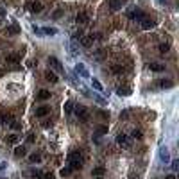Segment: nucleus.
<instances>
[{
  "label": "nucleus",
  "mask_w": 179,
  "mask_h": 179,
  "mask_svg": "<svg viewBox=\"0 0 179 179\" xmlns=\"http://www.w3.org/2000/svg\"><path fill=\"white\" fill-rule=\"evenodd\" d=\"M68 161H70V168H81L82 167V156L79 152H70L68 154Z\"/></svg>",
  "instance_id": "1"
},
{
  "label": "nucleus",
  "mask_w": 179,
  "mask_h": 179,
  "mask_svg": "<svg viewBox=\"0 0 179 179\" xmlns=\"http://www.w3.org/2000/svg\"><path fill=\"white\" fill-rule=\"evenodd\" d=\"M73 111H75V117H77L81 122H88V118H90V111H88L86 108L77 106V108H73Z\"/></svg>",
  "instance_id": "2"
},
{
  "label": "nucleus",
  "mask_w": 179,
  "mask_h": 179,
  "mask_svg": "<svg viewBox=\"0 0 179 179\" xmlns=\"http://www.w3.org/2000/svg\"><path fill=\"white\" fill-rule=\"evenodd\" d=\"M127 16H129L131 20H138V22H142V20L145 18V13L142 11V9H133V11L127 13Z\"/></svg>",
  "instance_id": "3"
},
{
  "label": "nucleus",
  "mask_w": 179,
  "mask_h": 179,
  "mask_svg": "<svg viewBox=\"0 0 179 179\" xmlns=\"http://www.w3.org/2000/svg\"><path fill=\"white\" fill-rule=\"evenodd\" d=\"M75 73H79L82 79H88L90 77V72H88V68L84 66L82 63H77V65H75Z\"/></svg>",
  "instance_id": "4"
},
{
  "label": "nucleus",
  "mask_w": 179,
  "mask_h": 179,
  "mask_svg": "<svg viewBox=\"0 0 179 179\" xmlns=\"http://www.w3.org/2000/svg\"><path fill=\"white\" fill-rule=\"evenodd\" d=\"M48 65L54 68L56 72H63V65H61V61H59L57 57H54V56H50V57H48Z\"/></svg>",
  "instance_id": "5"
},
{
  "label": "nucleus",
  "mask_w": 179,
  "mask_h": 179,
  "mask_svg": "<svg viewBox=\"0 0 179 179\" xmlns=\"http://www.w3.org/2000/svg\"><path fill=\"white\" fill-rule=\"evenodd\" d=\"M6 61H7L13 68H18V66H20V56H18V54H9V56L6 57Z\"/></svg>",
  "instance_id": "6"
},
{
  "label": "nucleus",
  "mask_w": 179,
  "mask_h": 179,
  "mask_svg": "<svg viewBox=\"0 0 179 179\" xmlns=\"http://www.w3.org/2000/svg\"><path fill=\"white\" fill-rule=\"evenodd\" d=\"M160 160L163 161V163H170V154H168V149L163 145V147H160Z\"/></svg>",
  "instance_id": "7"
},
{
  "label": "nucleus",
  "mask_w": 179,
  "mask_h": 179,
  "mask_svg": "<svg viewBox=\"0 0 179 179\" xmlns=\"http://www.w3.org/2000/svg\"><path fill=\"white\" fill-rule=\"evenodd\" d=\"M156 27V22H154V20H151V18H143L142 20V29H145V30H149V29H154Z\"/></svg>",
  "instance_id": "8"
},
{
  "label": "nucleus",
  "mask_w": 179,
  "mask_h": 179,
  "mask_svg": "<svg viewBox=\"0 0 179 179\" xmlns=\"http://www.w3.org/2000/svg\"><path fill=\"white\" fill-rule=\"evenodd\" d=\"M131 93H133V91H131L129 86H118V88H117V95H120V97H129Z\"/></svg>",
  "instance_id": "9"
},
{
  "label": "nucleus",
  "mask_w": 179,
  "mask_h": 179,
  "mask_svg": "<svg viewBox=\"0 0 179 179\" xmlns=\"http://www.w3.org/2000/svg\"><path fill=\"white\" fill-rule=\"evenodd\" d=\"M156 86H158V88H172L174 82H172L170 79H161V81L156 82Z\"/></svg>",
  "instance_id": "10"
},
{
  "label": "nucleus",
  "mask_w": 179,
  "mask_h": 179,
  "mask_svg": "<svg viewBox=\"0 0 179 179\" xmlns=\"http://www.w3.org/2000/svg\"><path fill=\"white\" fill-rule=\"evenodd\" d=\"M117 143L122 145V147H129V138H127V134H118V136H117Z\"/></svg>",
  "instance_id": "11"
},
{
  "label": "nucleus",
  "mask_w": 179,
  "mask_h": 179,
  "mask_svg": "<svg viewBox=\"0 0 179 179\" xmlns=\"http://www.w3.org/2000/svg\"><path fill=\"white\" fill-rule=\"evenodd\" d=\"M50 113V108L48 106H41V108H36V117H47V115Z\"/></svg>",
  "instance_id": "12"
},
{
  "label": "nucleus",
  "mask_w": 179,
  "mask_h": 179,
  "mask_svg": "<svg viewBox=\"0 0 179 179\" xmlns=\"http://www.w3.org/2000/svg\"><path fill=\"white\" fill-rule=\"evenodd\" d=\"M39 30H41V34H47V36H54V34H57V29H56V27H41Z\"/></svg>",
  "instance_id": "13"
},
{
  "label": "nucleus",
  "mask_w": 179,
  "mask_h": 179,
  "mask_svg": "<svg viewBox=\"0 0 179 179\" xmlns=\"http://www.w3.org/2000/svg\"><path fill=\"white\" fill-rule=\"evenodd\" d=\"M109 7H111V11H118V9L124 7V0H111Z\"/></svg>",
  "instance_id": "14"
},
{
  "label": "nucleus",
  "mask_w": 179,
  "mask_h": 179,
  "mask_svg": "<svg viewBox=\"0 0 179 179\" xmlns=\"http://www.w3.org/2000/svg\"><path fill=\"white\" fill-rule=\"evenodd\" d=\"M45 79H47L48 82H52V84H56V82L59 81V79H57V75H56L54 72H50V70H48V72L45 73Z\"/></svg>",
  "instance_id": "15"
},
{
  "label": "nucleus",
  "mask_w": 179,
  "mask_h": 179,
  "mask_svg": "<svg viewBox=\"0 0 179 179\" xmlns=\"http://www.w3.org/2000/svg\"><path fill=\"white\" fill-rule=\"evenodd\" d=\"M30 11H32V13H41V11H43V4H39V2H30Z\"/></svg>",
  "instance_id": "16"
},
{
  "label": "nucleus",
  "mask_w": 179,
  "mask_h": 179,
  "mask_svg": "<svg viewBox=\"0 0 179 179\" xmlns=\"http://www.w3.org/2000/svg\"><path fill=\"white\" fill-rule=\"evenodd\" d=\"M29 161L30 163H41V154L39 152H32L29 156Z\"/></svg>",
  "instance_id": "17"
},
{
  "label": "nucleus",
  "mask_w": 179,
  "mask_h": 179,
  "mask_svg": "<svg viewBox=\"0 0 179 179\" xmlns=\"http://www.w3.org/2000/svg\"><path fill=\"white\" fill-rule=\"evenodd\" d=\"M13 120V117L9 113H0V124H9Z\"/></svg>",
  "instance_id": "18"
},
{
  "label": "nucleus",
  "mask_w": 179,
  "mask_h": 179,
  "mask_svg": "<svg viewBox=\"0 0 179 179\" xmlns=\"http://www.w3.org/2000/svg\"><path fill=\"white\" fill-rule=\"evenodd\" d=\"M104 172H106V168H104V167H97V168H93L91 176H95V177H102V176H104Z\"/></svg>",
  "instance_id": "19"
},
{
  "label": "nucleus",
  "mask_w": 179,
  "mask_h": 179,
  "mask_svg": "<svg viewBox=\"0 0 179 179\" xmlns=\"http://www.w3.org/2000/svg\"><path fill=\"white\" fill-rule=\"evenodd\" d=\"M149 68H151L152 72H163V70H165V66H163V65H160V63H151Z\"/></svg>",
  "instance_id": "20"
},
{
  "label": "nucleus",
  "mask_w": 179,
  "mask_h": 179,
  "mask_svg": "<svg viewBox=\"0 0 179 179\" xmlns=\"http://www.w3.org/2000/svg\"><path fill=\"white\" fill-rule=\"evenodd\" d=\"M88 20H90V18H88L86 13H79V15H77V23H88Z\"/></svg>",
  "instance_id": "21"
},
{
  "label": "nucleus",
  "mask_w": 179,
  "mask_h": 179,
  "mask_svg": "<svg viewBox=\"0 0 179 179\" xmlns=\"http://www.w3.org/2000/svg\"><path fill=\"white\" fill-rule=\"evenodd\" d=\"M91 86H93V88H95L97 91H100V93H104V88H102V84H100V81H99V79H93V81H91Z\"/></svg>",
  "instance_id": "22"
},
{
  "label": "nucleus",
  "mask_w": 179,
  "mask_h": 179,
  "mask_svg": "<svg viewBox=\"0 0 179 179\" xmlns=\"http://www.w3.org/2000/svg\"><path fill=\"white\" fill-rule=\"evenodd\" d=\"M25 154H27L25 147H16V149H15V156H16V158H23Z\"/></svg>",
  "instance_id": "23"
},
{
  "label": "nucleus",
  "mask_w": 179,
  "mask_h": 179,
  "mask_svg": "<svg viewBox=\"0 0 179 179\" xmlns=\"http://www.w3.org/2000/svg\"><path fill=\"white\" fill-rule=\"evenodd\" d=\"M48 97H50V91H48V90H41V91L38 93V99H39V100H47Z\"/></svg>",
  "instance_id": "24"
},
{
  "label": "nucleus",
  "mask_w": 179,
  "mask_h": 179,
  "mask_svg": "<svg viewBox=\"0 0 179 179\" xmlns=\"http://www.w3.org/2000/svg\"><path fill=\"white\" fill-rule=\"evenodd\" d=\"M131 136H133V138H134V140H142V138H143V133H142L140 129H133V133H131Z\"/></svg>",
  "instance_id": "25"
},
{
  "label": "nucleus",
  "mask_w": 179,
  "mask_h": 179,
  "mask_svg": "<svg viewBox=\"0 0 179 179\" xmlns=\"http://www.w3.org/2000/svg\"><path fill=\"white\" fill-rule=\"evenodd\" d=\"M72 111H73V102H72V100H66V102H65V113L70 115Z\"/></svg>",
  "instance_id": "26"
},
{
  "label": "nucleus",
  "mask_w": 179,
  "mask_h": 179,
  "mask_svg": "<svg viewBox=\"0 0 179 179\" xmlns=\"http://www.w3.org/2000/svg\"><path fill=\"white\" fill-rule=\"evenodd\" d=\"M18 140H20L18 134H9V136H7V143H13V145H15V143H18Z\"/></svg>",
  "instance_id": "27"
},
{
  "label": "nucleus",
  "mask_w": 179,
  "mask_h": 179,
  "mask_svg": "<svg viewBox=\"0 0 179 179\" xmlns=\"http://www.w3.org/2000/svg\"><path fill=\"white\" fill-rule=\"evenodd\" d=\"M95 131H97V134H100V136H102V134H108V125H97Z\"/></svg>",
  "instance_id": "28"
},
{
  "label": "nucleus",
  "mask_w": 179,
  "mask_h": 179,
  "mask_svg": "<svg viewBox=\"0 0 179 179\" xmlns=\"http://www.w3.org/2000/svg\"><path fill=\"white\" fill-rule=\"evenodd\" d=\"M30 179H43V174L39 170H30Z\"/></svg>",
  "instance_id": "29"
},
{
  "label": "nucleus",
  "mask_w": 179,
  "mask_h": 179,
  "mask_svg": "<svg viewBox=\"0 0 179 179\" xmlns=\"http://www.w3.org/2000/svg\"><path fill=\"white\" fill-rule=\"evenodd\" d=\"M70 172H72V168H70V167H63L59 174H61L63 177H70Z\"/></svg>",
  "instance_id": "30"
},
{
  "label": "nucleus",
  "mask_w": 179,
  "mask_h": 179,
  "mask_svg": "<svg viewBox=\"0 0 179 179\" xmlns=\"http://www.w3.org/2000/svg\"><path fill=\"white\" fill-rule=\"evenodd\" d=\"M6 30H7L9 34H18V27H16V25H9Z\"/></svg>",
  "instance_id": "31"
},
{
  "label": "nucleus",
  "mask_w": 179,
  "mask_h": 179,
  "mask_svg": "<svg viewBox=\"0 0 179 179\" xmlns=\"http://www.w3.org/2000/svg\"><path fill=\"white\" fill-rule=\"evenodd\" d=\"M9 125H11V127H13L15 131H20V129H22V125H20L18 122H15V120H11V122H9Z\"/></svg>",
  "instance_id": "32"
},
{
  "label": "nucleus",
  "mask_w": 179,
  "mask_h": 179,
  "mask_svg": "<svg viewBox=\"0 0 179 179\" xmlns=\"http://www.w3.org/2000/svg\"><path fill=\"white\" fill-rule=\"evenodd\" d=\"M91 97H93V100H97L99 104H102V106H104V104H106V100H104L102 97H99V95H95V93H93V95H91Z\"/></svg>",
  "instance_id": "33"
},
{
  "label": "nucleus",
  "mask_w": 179,
  "mask_h": 179,
  "mask_svg": "<svg viewBox=\"0 0 179 179\" xmlns=\"http://www.w3.org/2000/svg\"><path fill=\"white\" fill-rule=\"evenodd\" d=\"M168 48H170V47H168V43H161V45H160V52H163V54H165V52H168Z\"/></svg>",
  "instance_id": "34"
},
{
  "label": "nucleus",
  "mask_w": 179,
  "mask_h": 179,
  "mask_svg": "<svg viewBox=\"0 0 179 179\" xmlns=\"http://www.w3.org/2000/svg\"><path fill=\"white\" fill-rule=\"evenodd\" d=\"M34 140H36L34 134H29V136H27V143H34Z\"/></svg>",
  "instance_id": "35"
},
{
  "label": "nucleus",
  "mask_w": 179,
  "mask_h": 179,
  "mask_svg": "<svg viewBox=\"0 0 179 179\" xmlns=\"http://www.w3.org/2000/svg\"><path fill=\"white\" fill-rule=\"evenodd\" d=\"M172 161V160H170ZM172 168H174V170H177V168H179V160H174L172 161Z\"/></svg>",
  "instance_id": "36"
},
{
  "label": "nucleus",
  "mask_w": 179,
  "mask_h": 179,
  "mask_svg": "<svg viewBox=\"0 0 179 179\" xmlns=\"http://www.w3.org/2000/svg\"><path fill=\"white\" fill-rule=\"evenodd\" d=\"M41 125H43V127H52V120H43Z\"/></svg>",
  "instance_id": "37"
},
{
  "label": "nucleus",
  "mask_w": 179,
  "mask_h": 179,
  "mask_svg": "<svg viewBox=\"0 0 179 179\" xmlns=\"http://www.w3.org/2000/svg\"><path fill=\"white\" fill-rule=\"evenodd\" d=\"M127 117H129V111H122V113H120V118L127 120Z\"/></svg>",
  "instance_id": "38"
},
{
  "label": "nucleus",
  "mask_w": 179,
  "mask_h": 179,
  "mask_svg": "<svg viewBox=\"0 0 179 179\" xmlns=\"http://www.w3.org/2000/svg\"><path fill=\"white\" fill-rule=\"evenodd\" d=\"M99 115H100V117H104V118H109V113H108V111H99Z\"/></svg>",
  "instance_id": "39"
},
{
  "label": "nucleus",
  "mask_w": 179,
  "mask_h": 179,
  "mask_svg": "<svg viewBox=\"0 0 179 179\" xmlns=\"http://www.w3.org/2000/svg\"><path fill=\"white\" fill-rule=\"evenodd\" d=\"M113 72H115V73H120V72H122V66H118V65L113 66Z\"/></svg>",
  "instance_id": "40"
},
{
  "label": "nucleus",
  "mask_w": 179,
  "mask_h": 179,
  "mask_svg": "<svg viewBox=\"0 0 179 179\" xmlns=\"http://www.w3.org/2000/svg\"><path fill=\"white\" fill-rule=\"evenodd\" d=\"M6 167H7V163H6V161H2V163H0V172H2V170H6Z\"/></svg>",
  "instance_id": "41"
},
{
  "label": "nucleus",
  "mask_w": 179,
  "mask_h": 179,
  "mask_svg": "<svg viewBox=\"0 0 179 179\" xmlns=\"http://www.w3.org/2000/svg\"><path fill=\"white\" fill-rule=\"evenodd\" d=\"M4 16H6V11H4L2 7H0V18H4Z\"/></svg>",
  "instance_id": "42"
},
{
  "label": "nucleus",
  "mask_w": 179,
  "mask_h": 179,
  "mask_svg": "<svg viewBox=\"0 0 179 179\" xmlns=\"http://www.w3.org/2000/svg\"><path fill=\"white\" fill-rule=\"evenodd\" d=\"M167 179H176V176H174V174H170V176H168Z\"/></svg>",
  "instance_id": "43"
},
{
  "label": "nucleus",
  "mask_w": 179,
  "mask_h": 179,
  "mask_svg": "<svg viewBox=\"0 0 179 179\" xmlns=\"http://www.w3.org/2000/svg\"><path fill=\"white\" fill-rule=\"evenodd\" d=\"M2 75H4V70H2V68H0V77H2Z\"/></svg>",
  "instance_id": "44"
},
{
  "label": "nucleus",
  "mask_w": 179,
  "mask_h": 179,
  "mask_svg": "<svg viewBox=\"0 0 179 179\" xmlns=\"http://www.w3.org/2000/svg\"><path fill=\"white\" fill-rule=\"evenodd\" d=\"M0 179H7V177H0Z\"/></svg>",
  "instance_id": "45"
},
{
  "label": "nucleus",
  "mask_w": 179,
  "mask_h": 179,
  "mask_svg": "<svg viewBox=\"0 0 179 179\" xmlns=\"http://www.w3.org/2000/svg\"><path fill=\"white\" fill-rule=\"evenodd\" d=\"M95 179H102V177H95Z\"/></svg>",
  "instance_id": "46"
}]
</instances>
